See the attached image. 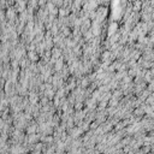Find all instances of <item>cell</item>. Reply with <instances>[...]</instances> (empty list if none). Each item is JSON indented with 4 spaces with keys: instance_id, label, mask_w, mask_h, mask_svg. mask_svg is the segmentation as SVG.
I'll return each mask as SVG.
<instances>
[{
    "instance_id": "cell-1",
    "label": "cell",
    "mask_w": 154,
    "mask_h": 154,
    "mask_svg": "<svg viewBox=\"0 0 154 154\" xmlns=\"http://www.w3.org/2000/svg\"><path fill=\"white\" fill-rule=\"evenodd\" d=\"M152 76H153V74L150 72V71H147V72H146V77H145V82H150L152 81Z\"/></svg>"
},
{
    "instance_id": "cell-2",
    "label": "cell",
    "mask_w": 154,
    "mask_h": 154,
    "mask_svg": "<svg viewBox=\"0 0 154 154\" xmlns=\"http://www.w3.org/2000/svg\"><path fill=\"white\" fill-rule=\"evenodd\" d=\"M148 90H150V91H154V79H152V81L149 82V87H148Z\"/></svg>"
},
{
    "instance_id": "cell-3",
    "label": "cell",
    "mask_w": 154,
    "mask_h": 154,
    "mask_svg": "<svg viewBox=\"0 0 154 154\" xmlns=\"http://www.w3.org/2000/svg\"><path fill=\"white\" fill-rule=\"evenodd\" d=\"M150 68H152V69H150V72L154 75V64H152V66H150Z\"/></svg>"
}]
</instances>
